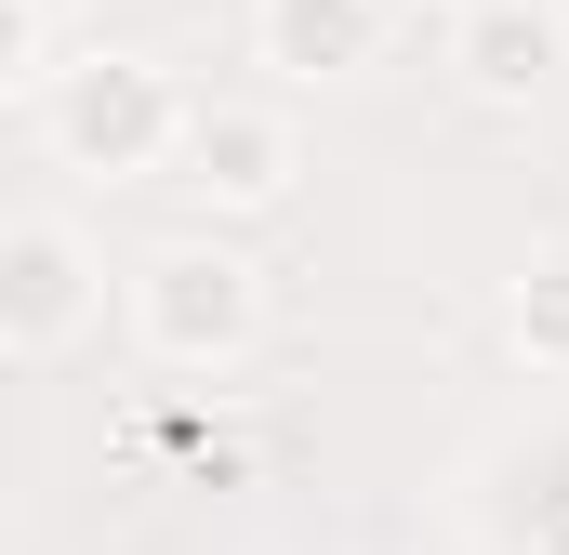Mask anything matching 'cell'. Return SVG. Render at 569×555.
Segmentation results:
<instances>
[{
	"instance_id": "cell-1",
	"label": "cell",
	"mask_w": 569,
	"mask_h": 555,
	"mask_svg": "<svg viewBox=\"0 0 569 555\" xmlns=\"http://www.w3.org/2000/svg\"><path fill=\"white\" fill-rule=\"evenodd\" d=\"M186 107H199V93H172V67H146V53H67V67L40 80V120H53V145H67L80 172H107V185L172 172Z\"/></svg>"
},
{
	"instance_id": "cell-2",
	"label": "cell",
	"mask_w": 569,
	"mask_h": 555,
	"mask_svg": "<svg viewBox=\"0 0 569 555\" xmlns=\"http://www.w3.org/2000/svg\"><path fill=\"white\" fill-rule=\"evenodd\" d=\"M133 331L172 371H239L252 331H266V265L226 252V239H172V252L133 265Z\"/></svg>"
},
{
	"instance_id": "cell-3",
	"label": "cell",
	"mask_w": 569,
	"mask_h": 555,
	"mask_svg": "<svg viewBox=\"0 0 569 555\" xmlns=\"http://www.w3.org/2000/svg\"><path fill=\"white\" fill-rule=\"evenodd\" d=\"M93 304H107V278H93L80 225H53V212L0 225V357H67Z\"/></svg>"
},
{
	"instance_id": "cell-4",
	"label": "cell",
	"mask_w": 569,
	"mask_h": 555,
	"mask_svg": "<svg viewBox=\"0 0 569 555\" xmlns=\"http://www.w3.org/2000/svg\"><path fill=\"white\" fill-rule=\"evenodd\" d=\"M291 120L279 107H252V93H199L186 107V145H172V185L186 199H212V212H279L291 199Z\"/></svg>"
},
{
	"instance_id": "cell-5",
	"label": "cell",
	"mask_w": 569,
	"mask_h": 555,
	"mask_svg": "<svg viewBox=\"0 0 569 555\" xmlns=\"http://www.w3.org/2000/svg\"><path fill=\"white\" fill-rule=\"evenodd\" d=\"M398 0H252V67L279 80H358L385 53Z\"/></svg>"
},
{
	"instance_id": "cell-6",
	"label": "cell",
	"mask_w": 569,
	"mask_h": 555,
	"mask_svg": "<svg viewBox=\"0 0 569 555\" xmlns=\"http://www.w3.org/2000/svg\"><path fill=\"white\" fill-rule=\"evenodd\" d=\"M557 53H569V27L543 0H463V27H450V67H463L477 107H530L557 80Z\"/></svg>"
},
{
	"instance_id": "cell-7",
	"label": "cell",
	"mask_w": 569,
	"mask_h": 555,
	"mask_svg": "<svg viewBox=\"0 0 569 555\" xmlns=\"http://www.w3.org/2000/svg\"><path fill=\"white\" fill-rule=\"evenodd\" d=\"M503 344H517L530 371H569V252H543V265L503 291Z\"/></svg>"
},
{
	"instance_id": "cell-8",
	"label": "cell",
	"mask_w": 569,
	"mask_h": 555,
	"mask_svg": "<svg viewBox=\"0 0 569 555\" xmlns=\"http://www.w3.org/2000/svg\"><path fill=\"white\" fill-rule=\"evenodd\" d=\"M0 80H53V0H0Z\"/></svg>"
},
{
	"instance_id": "cell-9",
	"label": "cell",
	"mask_w": 569,
	"mask_h": 555,
	"mask_svg": "<svg viewBox=\"0 0 569 555\" xmlns=\"http://www.w3.org/2000/svg\"><path fill=\"white\" fill-rule=\"evenodd\" d=\"M530 555H569V516H557V529H543V543H530Z\"/></svg>"
}]
</instances>
